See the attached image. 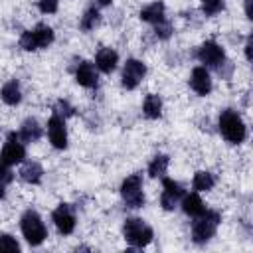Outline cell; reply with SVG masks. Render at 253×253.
Returning a JSON list of instances; mask_svg holds the SVG:
<instances>
[{"label": "cell", "instance_id": "6da1fadb", "mask_svg": "<svg viewBox=\"0 0 253 253\" xmlns=\"http://www.w3.org/2000/svg\"><path fill=\"white\" fill-rule=\"evenodd\" d=\"M217 130L229 144H243L247 138V125L235 109H223L217 117Z\"/></svg>", "mask_w": 253, "mask_h": 253}, {"label": "cell", "instance_id": "7a4b0ae2", "mask_svg": "<svg viewBox=\"0 0 253 253\" xmlns=\"http://www.w3.org/2000/svg\"><path fill=\"white\" fill-rule=\"evenodd\" d=\"M221 223V213L217 210H206L202 215L194 217L192 221V227H190V237L196 245H206L210 243L215 233H217V227Z\"/></svg>", "mask_w": 253, "mask_h": 253}, {"label": "cell", "instance_id": "3957f363", "mask_svg": "<svg viewBox=\"0 0 253 253\" xmlns=\"http://www.w3.org/2000/svg\"><path fill=\"white\" fill-rule=\"evenodd\" d=\"M123 239L130 249H144L154 239V229L142 217H126L123 221Z\"/></svg>", "mask_w": 253, "mask_h": 253}, {"label": "cell", "instance_id": "277c9868", "mask_svg": "<svg viewBox=\"0 0 253 253\" xmlns=\"http://www.w3.org/2000/svg\"><path fill=\"white\" fill-rule=\"evenodd\" d=\"M20 231H22V237L26 239V243L32 247H40L47 239V225H45L43 217L32 208H28L20 215Z\"/></svg>", "mask_w": 253, "mask_h": 253}, {"label": "cell", "instance_id": "5b68a950", "mask_svg": "<svg viewBox=\"0 0 253 253\" xmlns=\"http://www.w3.org/2000/svg\"><path fill=\"white\" fill-rule=\"evenodd\" d=\"M55 42V32L47 24H38L32 30H24L18 38V45L24 51H40L47 49Z\"/></svg>", "mask_w": 253, "mask_h": 253}, {"label": "cell", "instance_id": "8992f818", "mask_svg": "<svg viewBox=\"0 0 253 253\" xmlns=\"http://www.w3.org/2000/svg\"><path fill=\"white\" fill-rule=\"evenodd\" d=\"M142 186H144L142 172H132V174H128V176L121 182L119 194H121L123 204H125L128 210H140V208L146 204Z\"/></svg>", "mask_w": 253, "mask_h": 253}, {"label": "cell", "instance_id": "52a82bcc", "mask_svg": "<svg viewBox=\"0 0 253 253\" xmlns=\"http://www.w3.org/2000/svg\"><path fill=\"white\" fill-rule=\"evenodd\" d=\"M24 160H26V142H22L20 134L12 130L6 134V142L0 150V164L14 168L16 164H22Z\"/></svg>", "mask_w": 253, "mask_h": 253}, {"label": "cell", "instance_id": "ba28073f", "mask_svg": "<svg viewBox=\"0 0 253 253\" xmlns=\"http://www.w3.org/2000/svg\"><path fill=\"white\" fill-rule=\"evenodd\" d=\"M148 73V67L142 59H136V57H128L125 63H123V71H121V85L123 89L126 91H134L142 79L146 77Z\"/></svg>", "mask_w": 253, "mask_h": 253}, {"label": "cell", "instance_id": "9c48e42d", "mask_svg": "<svg viewBox=\"0 0 253 253\" xmlns=\"http://www.w3.org/2000/svg\"><path fill=\"white\" fill-rule=\"evenodd\" d=\"M51 221H53V225H55L59 235H63V237L71 235L75 231V227H77V215H75L73 206L67 204V202L57 204L53 208V211H51Z\"/></svg>", "mask_w": 253, "mask_h": 253}, {"label": "cell", "instance_id": "30bf717a", "mask_svg": "<svg viewBox=\"0 0 253 253\" xmlns=\"http://www.w3.org/2000/svg\"><path fill=\"white\" fill-rule=\"evenodd\" d=\"M196 59H198L204 67L215 69L221 61L227 59V55H225V49H223L221 43H217L215 40H206L204 43L198 45V49H196Z\"/></svg>", "mask_w": 253, "mask_h": 253}, {"label": "cell", "instance_id": "8fae6325", "mask_svg": "<svg viewBox=\"0 0 253 253\" xmlns=\"http://www.w3.org/2000/svg\"><path fill=\"white\" fill-rule=\"evenodd\" d=\"M162 194H160V208L164 211H174L178 206H180V200L184 198L186 190L180 182L168 178V176H162Z\"/></svg>", "mask_w": 253, "mask_h": 253}, {"label": "cell", "instance_id": "7c38bea8", "mask_svg": "<svg viewBox=\"0 0 253 253\" xmlns=\"http://www.w3.org/2000/svg\"><path fill=\"white\" fill-rule=\"evenodd\" d=\"M71 71H73V79L79 87H83V89H97L99 87V71H97L93 61L79 59Z\"/></svg>", "mask_w": 253, "mask_h": 253}, {"label": "cell", "instance_id": "4fadbf2b", "mask_svg": "<svg viewBox=\"0 0 253 253\" xmlns=\"http://www.w3.org/2000/svg\"><path fill=\"white\" fill-rule=\"evenodd\" d=\"M47 140L49 144L55 148V150H65L67 144H69V138H67V125H65V119L51 113V117L47 119Z\"/></svg>", "mask_w": 253, "mask_h": 253}, {"label": "cell", "instance_id": "5bb4252c", "mask_svg": "<svg viewBox=\"0 0 253 253\" xmlns=\"http://www.w3.org/2000/svg\"><path fill=\"white\" fill-rule=\"evenodd\" d=\"M188 85L190 89L198 95V97H208L213 89V79H211V73L208 67L204 65H196L190 73V79H188Z\"/></svg>", "mask_w": 253, "mask_h": 253}, {"label": "cell", "instance_id": "9a60e30c", "mask_svg": "<svg viewBox=\"0 0 253 253\" xmlns=\"http://www.w3.org/2000/svg\"><path fill=\"white\" fill-rule=\"evenodd\" d=\"M93 63H95V67H97L99 73L111 75L117 69V65H119V53H117V49H113L109 45H103L95 53V61Z\"/></svg>", "mask_w": 253, "mask_h": 253}, {"label": "cell", "instance_id": "2e32d148", "mask_svg": "<svg viewBox=\"0 0 253 253\" xmlns=\"http://www.w3.org/2000/svg\"><path fill=\"white\" fill-rule=\"evenodd\" d=\"M43 166L38 162V160H24L20 164V170H18V178L24 182V184H30V186H38L42 184L43 180Z\"/></svg>", "mask_w": 253, "mask_h": 253}, {"label": "cell", "instance_id": "e0dca14e", "mask_svg": "<svg viewBox=\"0 0 253 253\" xmlns=\"http://www.w3.org/2000/svg\"><path fill=\"white\" fill-rule=\"evenodd\" d=\"M18 134L22 138V142L26 144H32V142H38L42 136H43V126L40 125V121L36 117H26L18 128Z\"/></svg>", "mask_w": 253, "mask_h": 253}, {"label": "cell", "instance_id": "ac0fdd59", "mask_svg": "<svg viewBox=\"0 0 253 253\" xmlns=\"http://www.w3.org/2000/svg\"><path fill=\"white\" fill-rule=\"evenodd\" d=\"M138 18H140V22L154 26V24L166 20V4L162 0H154V2H150V4H146V6L140 8Z\"/></svg>", "mask_w": 253, "mask_h": 253}, {"label": "cell", "instance_id": "d6986e66", "mask_svg": "<svg viewBox=\"0 0 253 253\" xmlns=\"http://www.w3.org/2000/svg\"><path fill=\"white\" fill-rule=\"evenodd\" d=\"M24 99V93H22V85L20 81L14 77V79H8L2 87H0V101L8 107H18Z\"/></svg>", "mask_w": 253, "mask_h": 253}, {"label": "cell", "instance_id": "ffe728a7", "mask_svg": "<svg viewBox=\"0 0 253 253\" xmlns=\"http://www.w3.org/2000/svg\"><path fill=\"white\" fill-rule=\"evenodd\" d=\"M180 208H182V211L188 215V217H198V215H202L206 210H208V206L204 204V200L200 198V192H186L184 194V198L180 200Z\"/></svg>", "mask_w": 253, "mask_h": 253}, {"label": "cell", "instance_id": "44dd1931", "mask_svg": "<svg viewBox=\"0 0 253 253\" xmlns=\"http://www.w3.org/2000/svg\"><path fill=\"white\" fill-rule=\"evenodd\" d=\"M162 111H164V103H162V97L158 93H148L142 101V115L148 119V121H156L162 117Z\"/></svg>", "mask_w": 253, "mask_h": 253}, {"label": "cell", "instance_id": "7402d4cb", "mask_svg": "<svg viewBox=\"0 0 253 253\" xmlns=\"http://www.w3.org/2000/svg\"><path fill=\"white\" fill-rule=\"evenodd\" d=\"M101 20H103L101 10H99V8H95L93 4H89V6L83 10L81 18H79V30H81V32H85V34H89V32H93V30L101 24Z\"/></svg>", "mask_w": 253, "mask_h": 253}, {"label": "cell", "instance_id": "603a6c76", "mask_svg": "<svg viewBox=\"0 0 253 253\" xmlns=\"http://www.w3.org/2000/svg\"><path fill=\"white\" fill-rule=\"evenodd\" d=\"M215 184H217V178H215V174L210 172V170H198V172L194 174V178H192V190H194V192H200V194L213 190Z\"/></svg>", "mask_w": 253, "mask_h": 253}, {"label": "cell", "instance_id": "cb8c5ba5", "mask_svg": "<svg viewBox=\"0 0 253 253\" xmlns=\"http://www.w3.org/2000/svg\"><path fill=\"white\" fill-rule=\"evenodd\" d=\"M168 166H170V156L158 152V154H154V156L150 158V162H148V166H146V174H148L150 178H162V176H166Z\"/></svg>", "mask_w": 253, "mask_h": 253}, {"label": "cell", "instance_id": "d4e9b609", "mask_svg": "<svg viewBox=\"0 0 253 253\" xmlns=\"http://www.w3.org/2000/svg\"><path fill=\"white\" fill-rule=\"evenodd\" d=\"M225 10V0H200V12L206 18H213Z\"/></svg>", "mask_w": 253, "mask_h": 253}, {"label": "cell", "instance_id": "484cf974", "mask_svg": "<svg viewBox=\"0 0 253 253\" xmlns=\"http://www.w3.org/2000/svg\"><path fill=\"white\" fill-rule=\"evenodd\" d=\"M152 34H154V38H156L158 42H168V40L174 36V26H172V22L166 18V20H162V22H158V24L152 26Z\"/></svg>", "mask_w": 253, "mask_h": 253}, {"label": "cell", "instance_id": "4316f807", "mask_svg": "<svg viewBox=\"0 0 253 253\" xmlns=\"http://www.w3.org/2000/svg\"><path fill=\"white\" fill-rule=\"evenodd\" d=\"M20 251H22L20 241L12 233L0 231V253H20Z\"/></svg>", "mask_w": 253, "mask_h": 253}, {"label": "cell", "instance_id": "83f0119b", "mask_svg": "<svg viewBox=\"0 0 253 253\" xmlns=\"http://www.w3.org/2000/svg\"><path fill=\"white\" fill-rule=\"evenodd\" d=\"M16 174L12 170V166H6V164H0V200L6 198V190L8 186L14 182Z\"/></svg>", "mask_w": 253, "mask_h": 253}, {"label": "cell", "instance_id": "f1b7e54d", "mask_svg": "<svg viewBox=\"0 0 253 253\" xmlns=\"http://www.w3.org/2000/svg\"><path fill=\"white\" fill-rule=\"evenodd\" d=\"M51 113H55V115H59V117H63V119L67 121V119L75 117L77 109H75L67 99H57V101L53 103V111H51Z\"/></svg>", "mask_w": 253, "mask_h": 253}, {"label": "cell", "instance_id": "f546056e", "mask_svg": "<svg viewBox=\"0 0 253 253\" xmlns=\"http://www.w3.org/2000/svg\"><path fill=\"white\" fill-rule=\"evenodd\" d=\"M36 6H38V10L42 14L49 16V14H55L59 10V0H38Z\"/></svg>", "mask_w": 253, "mask_h": 253}, {"label": "cell", "instance_id": "4dcf8cb0", "mask_svg": "<svg viewBox=\"0 0 253 253\" xmlns=\"http://www.w3.org/2000/svg\"><path fill=\"white\" fill-rule=\"evenodd\" d=\"M233 71H235V65H233L229 59L221 61V63L215 67V73H217L223 81H229V79H231V75H233Z\"/></svg>", "mask_w": 253, "mask_h": 253}, {"label": "cell", "instance_id": "1f68e13d", "mask_svg": "<svg viewBox=\"0 0 253 253\" xmlns=\"http://www.w3.org/2000/svg\"><path fill=\"white\" fill-rule=\"evenodd\" d=\"M243 53H245V59H247V61H251V36H247V38H245Z\"/></svg>", "mask_w": 253, "mask_h": 253}, {"label": "cell", "instance_id": "d6a6232c", "mask_svg": "<svg viewBox=\"0 0 253 253\" xmlns=\"http://www.w3.org/2000/svg\"><path fill=\"white\" fill-rule=\"evenodd\" d=\"M91 4L95 8H99V10H103V8H111L113 6V0H91Z\"/></svg>", "mask_w": 253, "mask_h": 253}, {"label": "cell", "instance_id": "836d02e7", "mask_svg": "<svg viewBox=\"0 0 253 253\" xmlns=\"http://www.w3.org/2000/svg\"><path fill=\"white\" fill-rule=\"evenodd\" d=\"M243 10H245V18L251 20L253 14H251V0H243Z\"/></svg>", "mask_w": 253, "mask_h": 253}, {"label": "cell", "instance_id": "e575fe53", "mask_svg": "<svg viewBox=\"0 0 253 253\" xmlns=\"http://www.w3.org/2000/svg\"><path fill=\"white\" fill-rule=\"evenodd\" d=\"M75 251H91V247L89 245H77Z\"/></svg>", "mask_w": 253, "mask_h": 253}]
</instances>
